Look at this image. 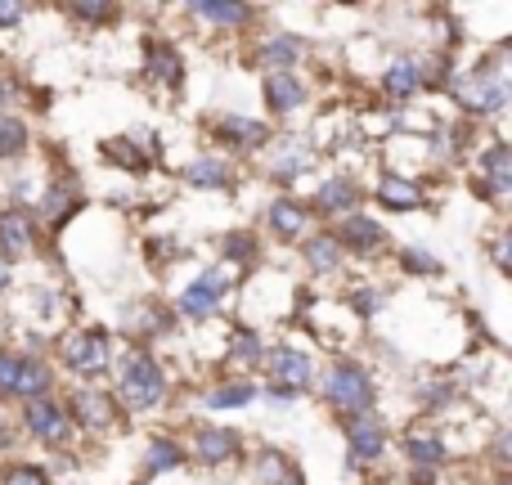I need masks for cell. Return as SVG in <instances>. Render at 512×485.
Segmentation results:
<instances>
[{
	"label": "cell",
	"mask_w": 512,
	"mask_h": 485,
	"mask_svg": "<svg viewBox=\"0 0 512 485\" xmlns=\"http://www.w3.org/2000/svg\"><path fill=\"white\" fill-rule=\"evenodd\" d=\"M346 445H351V463L364 468V463H373L387 450V432H382V423H373V418H355V423L346 427Z\"/></svg>",
	"instance_id": "cell-7"
},
{
	"label": "cell",
	"mask_w": 512,
	"mask_h": 485,
	"mask_svg": "<svg viewBox=\"0 0 512 485\" xmlns=\"http://www.w3.org/2000/svg\"><path fill=\"white\" fill-rule=\"evenodd\" d=\"M18 369H23V355L0 351V400H9L18 391Z\"/></svg>",
	"instance_id": "cell-30"
},
{
	"label": "cell",
	"mask_w": 512,
	"mask_h": 485,
	"mask_svg": "<svg viewBox=\"0 0 512 485\" xmlns=\"http://www.w3.org/2000/svg\"><path fill=\"white\" fill-rule=\"evenodd\" d=\"M194 454H198V463H207V468H221L225 459L239 454V436H234L230 427H203V432L194 436Z\"/></svg>",
	"instance_id": "cell-10"
},
{
	"label": "cell",
	"mask_w": 512,
	"mask_h": 485,
	"mask_svg": "<svg viewBox=\"0 0 512 485\" xmlns=\"http://www.w3.org/2000/svg\"><path fill=\"white\" fill-rule=\"evenodd\" d=\"M486 176H490V194H508L512 189V149L508 144H495L486 153Z\"/></svg>",
	"instance_id": "cell-20"
},
{
	"label": "cell",
	"mask_w": 512,
	"mask_h": 485,
	"mask_svg": "<svg viewBox=\"0 0 512 485\" xmlns=\"http://www.w3.org/2000/svg\"><path fill=\"white\" fill-rule=\"evenodd\" d=\"M23 418H27V432H32L36 441H45V445H63L72 436L68 414H63L50 396H45V400H27V414Z\"/></svg>",
	"instance_id": "cell-4"
},
{
	"label": "cell",
	"mask_w": 512,
	"mask_h": 485,
	"mask_svg": "<svg viewBox=\"0 0 512 485\" xmlns=\"http://www.w3.org/2000/svg\"><path fill=\"white\" fill-rule=\"evenodd\" d=\"M162 396H167V373H162V364L144 351H131L122 364V378H117V400H122L126 409H153Z\"/></svg>",
	"instance_id": "cell-1"
},
{
	"label": "cell",
	"mask_w": 512,
	"mask_h": 485,
	"mask_svg": "<svg viewBox=\"0 0 512 485\" xmlns=\"http://www.w3.org/2000/svg\"><path fill=\"white\" fill-rule=\"evenodd\" d=\"M221 135L230 144H239V149H256V144H265L270 135H265L261 122H248V117H225L221 122Z\"/></svg>",
	"instance_id": "cell-21"
},
{
	"label": "cell",
	"mask_w": 512,
	"mask_h": 485,
	"mask_svg": "<svg viewBox=\"0 0 512 485\" xmlns=\"http://www.w3.org/2000/svg\"><path fill=\"white\" fill-rule=\"evenodd\" d=\"M194 14L212 18V23H221V27H239V23L252 18V9L248 5H194Z\"/></svg>",
	"instance_id": "cell-26"
},
{
	"label": "cell",
	"mask_w": 512,
	"mask_h": 485,
	"mask_svg": "<svg viewBox=\"0 0 512 485\" xmlns=\"http://www.w3.org/2000/svg\"><path fill=\"white\" fill-rule=\"evenodd\" d=\"M63 364H68L72 373H81V378H95V373L108 369V355H113V346H108V333H99V328H81V333H72L68 342H63Z\"/></svg>",
	"instance_id": "cell-3"
},
{
	"label": "cell",
	"mask_w": 512,
	"mask_h": 485,
	"mask_svg": "<svg viewBox=\"0 0 512 485\" xmlns=\"http://www.w3.org/2000/svg\"><path fill=\"white\" fill-rule=\"evenodd\" d=\"M400 265H405V270H418V274H432V270H441V265H436L432 256H423V252H405V256H400Z\"/></svg>",
	"instance_id": "cell-37"
},
{
	"label": "cell",
	"mask_w": 512,
	"mask_h": 485,
	"mask_svg": "<svg viewBox=\"0 0 512 485\" xmlns=\"http://www.w3.org/2000/svg\"><path fill=\"white\" fill-rule=\"evenodd\" d=\"M149 77H158L162 86H180V54L171 50V45H162V41H149Z\"/></svg>",
	"instance_id": "cell-17"
},
{
	"label": "cell",
	"mask_w": 512,
	"mask_h": 485,
	"mask_svg": "<svg viewBox=\"0 0 512 485\" xmlns=\"http://www.w3.org/2000/svg\"><path fill=\"white\" fill-rule=\"evenodd\" d=\"M355 198H360V189H355V180L333 176L324 189H319L315 207H319V212H324V216H333V212H351V207H355Z\"/></svg>",
	"instance_id": "cell-16"
},
{
	"label": "cell",
	"mask_w": 512,
	"mask_h": 485,
	"mask_svg": "<svg viewBox=\"0 0 512 485\" xmlns=\"http://www.w3.org/2000/svg\"><path fill=\"white\" fill-rule=\"evenodd\" d=\"M0 485H50V477H45V468H36V463H9V468L0 472Z\"/></svg>",
	"instance_id": "cell-28"
},
{
	"label": "cell",
	"mask_w": 512,
	"mask_h": 485,
	"mask_svg": "<svg viewBox=\"0 0 512 485\" xmlns=\"http://www.w3.org/2000/svg\"><path fill=\"white\" fill-rule=\"evenodd\" d=\"M104 153H108V158H113V162H122L126 171H144V158H140V153H135V149H131V144H126V140H117V144H104Z\"/></svg>",
	"instance_id": "cell-33"
},
{
	"label": "cell",
	"mask_w": 512,
	"mask_h": 485,
	"mask_svg": "<svg viewBox=\"0 0 512 485\" xmlns=\"http://www.w3.org/2000/svg\"><path fill=\"white\" fill-rule=\"evenodd\" d=\"M72 409H77V423L90 427V432H108L117 418V400L108 396V391H77Z\"/></svg>",
	"instance_id": "cell-8"
},
{
	"label": "cell",
	"mask_w": 512,
	"mask_h": 485,
	"mask_svg": "<svg viewBox=\"0 0 512 485\" xmlns=\"http://www.w3.org/2000/svg\"><path fill=\"white\" fill-rule=\"evenodd\" d=\"M306 162H310V153H297V144H292L288 158L274 167V176H279V180H297V171H306Z\"/></svg>",
	"instance_id": "cell-34"
},
{
	"label": "cell",
	"mask_w": 512,
	"mask_h": 485,
	"mask_svg": "<svg viewBox=\"0 0 512 485\" xmlns=\"http://www.w3.org/2000/svg\"><path fill=\"white\" fill-rule=\"evenodd\" d=\"M32 221H27V212L23 207H5L0 212V247L5 252H27L32 247Z\"/></svg>",
	"instance_id": "cell-13"
},
{
	"label": "cell",
	"mask_w": 512,
	"mask_h": 485,
	"mask_svg": "<svg viewBox=\"0 0 512 485\" xmlns=\"http://www.w3.org/2000/svg\"><path fill=\"white\" fill-rule=\"evenodd\" d=\"M252 396L256 391L248 387V382H230V387H216L212 396H207V405L212 409H239V405H248Z\"/></svg>",
	"instance_id": "cell-27"
},
{
	"label": "cell",
	"mask_w": 512,
	"mask_h": 485,
	"mask_svg": "<svg viewBox=\"0 0 512 485\" xmlns=\"http://www.w3.org/2000/svg\"><path fill=\"white\" fill-rule=\"evenodd\" d=\"M50 364L36 360V355H23V369H18V400H45V391H50Z\"/></svg>",
	"instance_id": "cell-14"
},
{
	"label": "cell",
	"mask_w": 512,
	"mask_h": 485,
	"mask_svg": "<svg viewBox=\"0 0 512 485\" xmlns=\"http://www.w3.org/2000/svg\"><path fill=\"white\" fill-rule=\"evenodd\" d=\"M405 450H409V459H414L418 468H441V459H445L441 441H418V436H414V441H409Z\"/></svg>",
	"instance_id": "cell-31"
},
{
	"label": "cell",
	"mask_w": 512,
	"mask_h": 485,
	"mask_svg": "<svg viewBox=\"0 0 512 485\" xmlns=\"http://www.w3.org/2000/svg\"><path fill=\"white\" fill-rule=\"evenodd\" d=\"M23 144H27L23 122H9V117H0V158H14V153H23Z\"/></svg>",
	"instance_id": "cell-29"
},
{
	"label": "cell",
	"mask_w": 512,
	"mask_h": 485,
	"mask_svg": "<svg viewBox=\"0 0 512 485\" xmlns=\"http://www.w3.org/2000/svg\"><path fill=\"white\" fill-rule=\"evenodd\" d=\"M270 225L279 239H297V234L306 230V207L292 203V198H279V203L270 207Z\"/></svg>",
	"instance_id": "cell-18"
},
{
	"label": "cell",
	"mask_w": 512,
	"mask_h": 485,
	"mask_svg": "<svg viewBox=\"0 0 512 485\" xmlns=\"http://www.w3.org/2000/svg\"><path fill=\"white\" fill-rule=\"evenodd\" d=\"M337 256H342V252H337L333 239H310V243H306V261L315 265V270H333Z\"/></svg>",
	"instance_id": "cell-32"
},
{
	"label": "cell",
	"mask_w": 512,
	"mask_h": 485,
	"mask_svg": "<svg viewBox=\"0 0 512 485\" xmlns=\"http://www.w3.org/2000/svg\"><path fill=\"white\" fill-rule=\"evenodd\" d=\"M185 463V450H180L176 441H167V436H158V441L149 445V454H144V468L149 472H171Z\"/></svg>",
	"instance_id": "cell-25"
},
{
	"label": "cell",
	"mask_w": 512,
	"mask_h": 485,
	"mask_svg": "<svg viewBox=\"0 0 512 485\" xmlns=\"http://www.w3.org/2000/svg\"><path fill=\"white\" fill-rule=\"evenodd\" d=\"M256 472H261V481L265 485H301L297 477V468H292L283 454H274V450H265L261 459H256Z\"/></svg>",
	"instance_id": "cell-22"
},
{
	"label": "cell",
	"mask_w": 512,
	"mask_h": 485,
	"mask_svg": "<svg viewBox=\"0 0 512 485\" xmlns=\"http://www.w3.org/2000/svg\"><path fill=\"white\" fill-rule=\"evenodd\" d=\"M373 378L360 369L355 360H337L324 378V400L337 409V414H364L373 405Z\"/></svg>",
	"instance_id": "cell-2"
},
{
	"label": "cell",
	"mask_w": 512,
	"mask_h": 485,
	"mask_svg": "<svg viewBox=\"0 0 512 485\" xmlns=\"http://www.w3.org/2000/svg\"><path fill=\"white\" fill-rule=\"evenodd\" d=\"M378 306V297H373V292H360V297H355V310H373Z\"/></svg>",
	"instance_id": "cell-39"
},
{
	"label": "cell",
	"mask_w": 512,
	"mask_h": 485,
	"mask_svg": "<svg viewBox=\"0 0 512 485\" xmlns=\"http://www.w3.org/2000/svg\"><path fill=\"white\" fill-rule=\"evenodd\" d=\"M72 14H77L81 23H108V18H117V9L113 5H77Z\"/></svg>",
	"instance_id": "cell-36"
},
{
	"label": "cell",
	"mask_w": 512,
	"mask_h": 485,
	"mask_svg": "<svg viewBox=\"0 0 512 485\" xmlns=\"http://www.w3.org/2000/svg\"><path fill=\"white\" fill-rule=\"evenodd\" d=\"M297 59H301V41H297V36H274V41L261 45V63H265V68H274V72H288Z\"/></svg>",
	"instance_id": "cell-19"
},
{
	"label": "cell",
	"mask_w": 512,
	"mask_h": 485,
	"mask_svg": "<svg viewBox=\"0 0 512 485\" xmlns=\"http://www.w3.org/2000/svg\"><path fill=\"white\" fill-rule=\"evenodd\" d=\"M337 247H351V252H373V243H382V230L369 221V216H346L342 230H337Z\"/></svg>",
	"instance_id": "cell-15"
},
{
	"label": "cell",
	"mask_w": 512,
	"mask_h": 485,
	"mask_svg": "<svg viewBox=\"0 0 512 485\" xmlns=\"http://www.w3.org/2000/svg\"><path fill=\"white\" fill-rule=\"evenodd\" d=\"M18 18H23V9L18 5H0V27H14Z\"/></svg>",
	"instance_id": "cell-38"
},
{
	"label": "cell",
	"mask_w": 512,
	"mask_h": 485,
	"mask_svg": "<svg viewBox=\"0 0 512 485\" xmlns=\"http://www.w3.org/2000/svg\"><path fill=\"white\" fill-rule=\"evenodd\" d=\"M382 86H387V95L391 99H409L418 90V68L409 59H396L387 68V81H382Z\"/></svg>",
	"instance_id": "cell-24"
},
{
	"label": "cell",
	"mask_w": 512,
	"mask_h": 485,
	"mask_svg": "<svg viewBox=\"0 0 512 485\" xmlns=\"http://www.w3.org/2000/svg\"><path fill=\"white\" fill-rule=\"evenodd\" d=\"M265 99H270L274 113H292L306 99V86L297 81V72H270L265 77Z\"/></svg>",
	"instance_id": "cell-11"
},
{
	"label": "cell",
	"mask_w": 512,
	"mask_h": 485,
	"mask_svg": "<svg viewBox=\"0 0 512 485\" xmlns=\"http://www.w3.org/2000/svg\"><path fill=\"white\" fill-rule=\"evenodd\" d=\"M5 288H9V261L0 256V292H5Z\"/></svg>",
	"instance_id": "cell-40"
},
{
	"label": "cell",
	"mask_w": 512,
	"mask_h": 485,
	"mask_svg": "<svg viewBox=\"0 0 512 485\" xmlns=\"http://www.w3.org/2000/svg\"><path fill=\"white\" fill-rule=\"evenodd\" d=\"M225 292H230V274H225V270H207L203 279L185 288V297H180V315H189V319L212 315L216 301H221Z\"/></svg>",
	"instance_id": "cell-6"
},
{
	"label": "cell",
	"mask_w": 512,
	"mask_h": 485,
	"mask_svg": "<svg viewBox=\"0 0 512 485\" xmlns=\"http://www.w3.org/2000/svg\"><path fill=\"white\" fill-rule=\"evenodd\" d=\"M270 373H274V396L292 400L297 391L310 387V355H301V351H274Z\"/></svg>",
	"instance_id": "cell-5"
},
{
	"label": "cell",
	"mask_w": 512,
	"mask_h": 485,
	"mask_svg": "<svg viewBox=\"0 0 512 485\" xmlns=\"http://www.w3.org/2000/svg\"><path fill=\"white\" fill-rule=\"evenodd\" d=\"M185 176H189V185H198V189H225V185H230V167H225L221 158H203V162H194V167H189Z\"/></svg>",
	"instance_id": "cell-23"
},
{
	"label": "cell",
	"mask_w": 512,
	"mask_h": 485,
	"mask_svg": "<svg viewBox=\"0 0 512 485\" xmlns=\"http://www.w3.org/2000/svg\"><path fill=\"white\" fill-rule=\"evenodd\" d=\"M225 256H234V261H252V256H256V239H252V234H230V239H225Z\"/></svg>",
	"instance_id": "cell-35"
},
{
	"label": "cell",
	"mask_w": 512,
	"mask_h": 485,
	"mask_svg": "<svg viewBox=\"0 0 512 485\" xmlns=\"http://www.w3.org/2000/svg\"><path fill=\"white\" fill-rule=\"evenodd\" d=\"M378 203L391 207V212H414V207L423 203V189H418L414 180H405V176H382Z\"/></svg>",
	"instance_id": "cell-12"
},
{
	"label": "cell",
	"mask_w": 512,
	"mask_h": 485,
	"mask_svg": "<svg viewBox=\"0 0 512 485\" xmlns=\"http://www.w3.org/2000/svg\"><path fill=\"white\" fill-rule=\"evenodd\" d=\"M504 99H508V81L499 77V72H486V68L472 72V90L463 95V104L477 108V113H499Z\"/></svg>",
	"instance_id": "cell-9"
}]
</instances>
